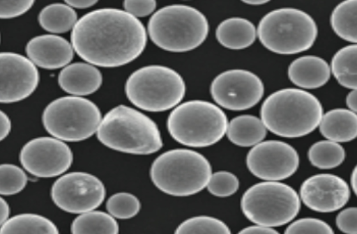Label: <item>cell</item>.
Here are the masks:
<instances>
[{
  "instance_id": "obj_1",
  "label": "cell",
  "mask_w": 357,
  "mask_h": 234,
  "mask_svg": "<svg viewBox=\"0 0 357 234\" xmlns=\"http://www.w3.org/2000/svg\"><path fill=\"white\" fill-rule=\"evenodd\" d=\"M70 38L80 58L105 68L134 61L144 51L147 40L142 23L117 8H100L85 14L77 20Z\"/></svg>"
},
{
  "instance_id": "obj_2",
  "label": "cell",
  "mask_w": 357,
  "mask_h": 234,
  "mask_svg": "<svg viewBox=\"0 0 357 234\" xmlns=\"http://www.w3.org/2000/svg\"><path fill=\"white\" fill-rule=\"evenodd\" d=\"M261 120L266 130L286 138L305 136L318 126L323 107L313 94L288 88L271 93L264 101Z\"/></svg>"
},
{
  "instance_id": "obj_3",
  "label": "cell",
  "mask_w": 357,
  "mask_h": 234,
  "mask_svg": "<svg viewBox=\"0 0 357 234\" xmlns=\"http://www.w3.org/2000/svg\"><path fill=\"white\" fill-rule=\"evenodd\" d=\"M96 132L103 145L126 153L149 155L162 146L155 122L144 114L125 105L109 111L101 119Z\"/></svg>"
},
{
  "instance_id": "obj_4",
  "label": "cell",
  "mask_w": 357,
  "mask_h": 234,
  "mask_svg": "<svg viewBox=\"0 0 357 234\" xmlns=\"http://www.w3.org/2000/svg\"><path fill=\"white\" fill-rule=\"evenodd\" d=\"M209 30L206 16L188 5L163 7L150 18L148 32L152 42L172 52H185L201 45Z\"/></svg>"
},
{
  "instance_id": "obj_5",
  "label": "cell",
  "mask_w": 357,
  "mask_h": 234,
  "mask_svg": "<svg viewBox=\"0 0 357 234\" xmlns=\"http://www.w3.org/2000/svg\"><path fill=\"white\" fill-rule=\"evenodd\" d=\"M208 159L192 150H168L153 162L150 175L153 184L172 196L195 194L206 187L211 176Z\"/></svg>"
},
{
  "instance_id": "obj_6",
  "label": "cell",
  "mask_w": 357,
  "mask_h": 234,
  "mask_svg": "<svg viewBox=\"0 0 357 234\" xmlns=\"http://www.w3.org/2000/svg\"><path fill=\"white\" fill-rule=\"evenodd\" d=\"M318 35L317 25L311 15L294 8L273 10L262 17L257 36L269 51L283 55L309 49Z\"/></svg>"
},
{
  "instance_id": "obj_7",
  "label": "cell",
  "mask_w": 357,
  "mask_h": 234,
  "mask_svg": "<svg viewBox=\"0 0 357 234\" xmlns=\"http://www.w3.org/2000/svg\"><path fill=\"white\" fill-rule=\"evenodd\" d=\"M228 120L217 105L190 100L177 106L167 119L169 134L178 143L195 148L218 142L226 134Z\"/></svg>"
},
{
  "instance_id": "obj_8",
  "label": "cell",
  "mask_w": 357,
  "mask_h": 234,
  "mask_svg": "<svg viewBox=\"0 0 357 234\" xmlns=\"http://www.w3.org/2000/svg\"><path fill=\"white\" fill-rule=\"evenodd\" d=\"M127 98L136 107L158 112L176 106L185 93L182 77L167 66L152 65L133 72L126 82Z\"/></svg>"
},
{
  "instance_id": "obj_9",
  "label": "cell",
  "mask_w": 357,
  "mask_h": 234,
  "mask_svg": "<svg viewBox=\"0 0 357 234\" xmlns=\"http://www.w3.org/2000/svg\"><path fill=\"white\" fill-rule=\"evenodd\" d=\"M241 207L251 221L275 227L290 222L298 213L301 202L298 195L290 186L266 180L246 190Z\"/></svg>"
},
{
  "instance_id": "obj_10",
  "label": "cell",
  "mask_w": 357,
  "mask_h": 234,
  "mask_svg": "<svg viewBox=\"0 0 357 234\" xmlns=\"http://www.w3.org/2000/svg\"><path fill=\"white\" fill-rule=\"evenodd\" d=\"M43 124L53 137L64 141L85 140L97 132L101 114L97 105L79 96H65L44 109Z\"/></svg>"
},
{
  "instance_id": "obj_11",
  "label": "cell",
  "mask_w": 357,
  "mask_h": 234,
  "mask_svg": "<svg viewBox=\"0 0 357 234\" xmlns=\"http://www.w3.org/2000/svg\"><path fill=\"white\" fill-rule=\"evenodd\" d=\"M51 196L63 211L82 214L96 209L102 203L105 189L102 181L93 175L71 172L54 182Z\"/></svg>"
},
{
  "instance_id": "obj_12",
  "label": "cell",
  "mask_w": 357,
  "mask_h": 234,
  "mask_svg": "<svg viewBox=\"0 0 357 234\" xmlns=\"http://www.w3.org/2000/svg\"><path fill=\"white\" fill-rule=\"evenodd\" d=\"M215 102L231 111H242L257 104L264 93L261 79L252 72L231 69L217 75L211 84Z\"/></svg>"
},
{
  "instance_id": "obj_13",
  "label": "cell",
  "mask_w": 357,
  "mask_h": 234,
  "mask_svg": "<svg viewBox=\"0 0 357 234\" xmlns=\"http://www.w3.org/2000/svg\"><path fill=\"white\" fill-rule=\"evenodd\" d=\"M246 164L256 177L278 181L292 176L299 165L296 150L289 143L267 140L255 145L246 157Z\"/></svg>"
},
{
  "instance_id": "obj_14",
  "label": "cell",
  "mask_w": 357,
  "mask_h": 234,
  "mask_svg": "<svg viewBox=\"0 0 357 234\" xmlns=\"http://www.w3.org/2000/svg\"><path fill=\"white\" fill-rule=\"evenodd\" d=\"M73 159L70 147L55 137L41 136L28 141L20 160L24 169L39 178H52L66 172Z\"/></svg>"
},
{
  "instance_id": "obj_15",
  "label": "cell",
  "mask_w": 357,
  "mask_h": 234,
  "mask_svg": "<svg viewBox=\"0 0 357 234\" xmlns=\"http://www.w3.org/2000/svg\"><path fill=\"white\" fill-rule=\"evenodd\" d=\"M37 67L26 56L0 52V103H13L30 96L38 86Z\"/></svg>"
},
{
  "instance_id": "obj_16",
  "label": "cell",
  "mask_w": 357,
  "mask_h": 234,
  "mask_svg": "<svg viewBox=\"0 0 357 234\" xmlns=\"http://www.w3.org/2000/svg\"><path fill=\"white\" fill-rule=\"evenodd\" d=\"M300 195L303 203L311 210L319 212H332L347 203L350 191L342 178L321 173L306 179L301 185Z\"/></svg>"
},
{
  "instance_id": "obj_17",
  "label": "cell",
  "mask_w": 357,
  "mask_h": 234,
  "mask_svg": "<svg viewBox=\"0 0 357 234\" xmlns=\"http://www.w3.org/2000/svg\"><path fill=\"white\" fill-rule=\"evenodd\" d=\"M26 53L36 66L54 70L70 63L74 49L65 38L54 34H45L31 38L26 45Z\"/></svg>"
},
{
  "instance_id": "obj_18",
  "label": "cell",
  "mask_w": 357,
  "mask_h": 234,
  "mask_svg": "<svg viewBox=\"0 0 357 234\" xmlns=\"http://www.w3.org/2000/svg\"><path fill=\"white\" fill-rule=\"evenodd\" d=\"M58 82L65 92L75 96H82L98 90L102 82V76L95 65L77 62L63 68L59 75Z\"/></svg>"
},
{
  "instance_id": "obj_19",
  "label": "cell",
  "mask_w": 357,
  "mask_h": 234,
  "mask_svg": "<svg viewBox=\"0 0 357 234\" xmlns=\"http://www.w3.org/2000/svg\"><path fill=\"white\" fill-rule=\"evenodd\" d=\"M288 77L298 87L314 89L325 85L330 79L328 63L321 57L306 55L294 59L289 65Z\"/></svg>"
},
{
  "instance_id": "obj_20",
  "label": "cell",
  "mask_w": 357,
  "mask_h": 234,
  "mask_svg": "<svg viewBox=\"0 0 357 234\" xmlns=\"http://www.w3.org/2000/svg\"><path fill=\"white\" fill-rule=\"evenodd\" d=\"M217 40L223 47L239 50L253 44L257 38V29L248 19L232 17L222 21L216 28Z\"/></svg>"
},
{
  "instance_id": "obj_21",
  "label": "cell",
  "mask_w": 357,
  "mask_h": 234,
  "mask_svg": "<svg viewBox=\"0 0 357 234\" xmlns=\"http://www.w3.org/2000/svg\"><path fill=\"white\" fill-rule=\"evenodd\" d=\"M319 131L328 140L348 142L357 134L356 113L347 109H331L322 115Z\"/></svg>"
},
{
  "instance_id": "obj_22",
  "label": "cell",
  "mask_w": 357,
  "mask_h": 234,
  "mask_svg": "<svg viewBox=\"0 0 357 234\" xmlns=\"http://www.w3.org/2000/svg\"><path fill=\"white\" fill-rule=\"evenodd\" d=\"M226 134L234 144L250 147L263 141L266 135V128L261 118L245 114L238 116L228 123Z\"/></svg>"
},
{
  "instance_id": "obj_23",
  "label": "cell",
  "mask_w": 357,
  "mask_h": 234,
  "mask_svg": "<svg viewBox=\"0 0 357 234\" xmlns=\"http://www.w3.org/2000/svg\"><path fill=\"white\" fill-rule=\"evenodd\" d=\"M77 21L75 10L68 4L54 3L44 7L38 15L40 26L52 33H66L74 27Z\"/></svg>"
},
{
  "instance_id": "obj_24",
  "label": "cell",
  "mask_w": 357,
  "mask_h": 234,
  "mask_svg": "<svg viewBox=\"0 0 357 234\" xmlns=\"http://www.w3.org/2000/svg\"><path fill=\"white\" fill-rule=\"evenodd\" d=\"M357 45L351 44L340 49L333 56L331 72L342 86L356 89Z\"/></svg>"
},
{
  "instance_id": "obj_25",
  "label": "cell",
  "mask_w": 357,
  "mask_h": 234,
  "mask_svg": "<svg viewBox=\"0 0 357 234\" xmlns=\"http://www.w3.org/2000/svg\"><path fill=\"white\" fill-rule=\"evenodd\" d=\"M356 15V0H346L335 7L330 17L335 34L353 44L357 41Z\"/></svg>"
},
{
  "instance_id": "obj_26",
  "label": "cell",
  "mask_w": 357,
  "mask_h": 234,
  "mask_svg": "<svg viewBox=\"0 0 357 234\" xmlns=\"http://www.w3.org/2000/svg\"><path fill=\"white\" fill-rule=\"evenodd\" d=\"M55 224L41 215L24 213L8 219L0 227V233H58Z\"/></svg>"
},
{
  "instance_id": "obj_27",
  "label": "cell",
  "mask_w": 357,
  "mask_h": 234,
  "mask_svg": "<svg viewBox=\"0 0 357 234\" xmlns=\"http://www.w3.org/2000/svg\"><path fill=\"white\" fill-rule=\"evenodd\" d=\"M73 233H118L119 225L109 214L102 211L82 213L72 223Z\"/></svg>"
},
{
  "instance_id": "obj_28",
  "label": "cell",
  "mask_w": 357,
  "mask_h": 234,
  "mask_svg": "<svg viewBox=\"0 0 357 234\" xmlns=\"http://www.w3.org/2000/svg\"><path fill=\"white\" fill-rule=\"evenodd\" d=\"M344 148L335 141L322 140L312 144L307 156L310 163L321 169H331L340 165L345 159Z\"/></svg>"
},
{
  "instance_id": "obj_29",
  "label": "cell",
  "mask_w": 357,
  "mask_h": 234,
  "mask_svg": "<svg viewBox=\"0 0 357 234\" xmlns=\"http://www.w3.org/2000/svg\"><path fill=\"white\" fill-rule=\"evenodd\" d=\"M176 233H230L229 228L222 221L214 217L199 216L182 222Z\"/></svg>"
},
{
  "instance_id": "obj_30",
  "label": "cell",
  "mask_w": 357,
  "mask_h": 234,
  "mask_svg": "<svg viewBox=\"0 0 357 234\" xmlns=\"http://www.w3.org/2000/svg\"><path fill=\"white\" fill-rule=\"evenodd\" d=\"M140 202L132 194L120 192L109 197L106 208L113 217L126 219L135 216L140 210Z\"/></svg>"
},
{
  "instance_id": "obj_31",
  "label": "cell",
  "mask_w": 357,
  "mask_h": 234,
  "mask_svg": "<svg viewBox=\"0 0 357 234\" xmlns=\"http://www.w3.org/2000/svg\"><path fill=\"white\" fill-rule=\"evenodd\" d=\"M27 183L25 172L11 164H0V194L13 195L20 192Z\"/></svg>"
},
{
  "instance_id": "obj_32",
  "label": "cell",
  "mask_w": 357,
  "mask_h": 234,
  "mask_svg": "<svg viewBox=\"0 0 357 234\" xmlns=\"http://www.w3.org/2000/svg\"><path fill=\"white\" fill-rule=\"evenodd\" d=\"M206 187L211 194L218 197H227L238 190L239 181L232 173L218 171L211 174Z\"/></svg>"
},
{
  "instance_id": "obj_33",
  "label": "cell",
  "mask_w": 357,
  "mask_h": 234,
  "mask_svg": "<svg viewBox=\"0 0 357 234\" xmlns=\"http://www.w3.org/2000/svg\"><path fill=\"white\" fill-rule=\"evenodd\" d=\"M285 233H333L331 227L325 221L315 218L298 219L286 228Z\"/></svg>"
},
{
  "instance_id": "obj_34",
  "label": "cell",
  "mask_w": 357,
  "mask_h": 234,
  "mask_svg": "<svg viewBox=\"0 0 357 234\" xmlns=\"http://www.w3.org/2000/svg\"><path fill=\"white\" fill-rule=\"evenodd\" d=\"M33 1H0V19L19 17L29 11Z\"/></svg>"
},
{
  "instance_id": "obj_35",
  "label": "cell",
  "mask_w": 357,
  "mask_h": 234,
  "mask_svg": "<svg viewBox=\"0 0 357 234\" xmlns=\"http://www.w3.org/2000/svg\"><path fill=\"white\" fill-rule=\"evenodd\" d=\"M357 209L356 207L346 208L336 217V225L339 230L348 234L357 233Z\"/></svg>"
},
{
  "instance_id": "obj_36",
  "label": "cell",
  "mask_w": 357,
  "mask_h": 234,
  "mask_svg": "<svg viewBox=\"0 0 357 234\" xmlns=\"http://www.w3.org/2000/svg\"><path fill=\"white\" fill-rule=\"evenodd\" d=\"M125 11L133 17H142L152 13L156 7V2L153 0L147 1H125L123 2Z\"/></svg>"
},
{
  "instance_id": "obj_37",
  "label": "cell",
  "mask_w": 357,
  "mask_h": 234,
  "mask_svg": "<svg viewBox=\"0 0 357 234\" xmlns=\"http://www.w3.org/2000/svg\"><path fill=\"white\" fill-rule=\"evenodd\" d=\"M241 233H259V234H273L278 233V232L273 229L272 227L266 226L264 225L257 224L243 228L239 231Z\"/></svg>"
},
{
  "instance_id": "obj_38",
  "label": "cell",
  "mask_w": 357,
  "mask_h": 234,
  "mask_svg": "<svg viewBox=\"0 0 357 234\" xmlns=\"http://www.w3.org/2000/svg\"><path fill=\"white\" fill-rule=\"evenodd\" d=\"M11 130V121L3 111L0 110V141L9 134Z\"/></svg>"
},
{
  "instance_id": "obj_39",
  "label": "cell",
  "mask_w": 357,
  "mask_h": 234,
  "mask_svg": "<svg viewBox=\"0 0 357 234\" xmlns=\"http://www.w3.org/2000/svg\"><path fill=\"white\" fill-rule=\"evenodd\" d=\"M65 3L73 9H84L94 6L97 1L94 0H69Z\"/></svg>"
},
{
  "instance_id": "obj_40",
  "label": "cell",
  "mask_w": 357,
  "mask_h": 234,
  "mask_svg": "<svg viewBox=\"0 0 357 234\" xmlns=\"http://www.w3.org/2000/svg\"><path fill=\"white\" fill-rule=\"evenodd\" d=\"M10 208L8 203L0 196V227L8 219Z\"/></svg>"
},
{
  "instance_id": "obj_41",
  "label": "cell",
  "mask_w": 357,
  "mask_h": 234,
  "mask_svg": "<svg viewBox=\"0 0 357 234\" xmlns=\"http://www.w3.org/2000/svg\"><path fill=\"white\" fill-rule=\"evenodd\" d=\"M356 95V89H353L348 93L346 98V103L349 109L356 113L357 110Z\"/></svg>"
},
{
  "instance_id": "obj_42",
  "label": "cell",
  "mask_w": 357,
  "mask_h": 234,
  "mask_svg": "<svg viewBox=\"0 0 357 234\" xmlns=\"http://www.w3.org/2000/svg\"><path fill=\"white\" fill-rule=\"evenodd\" d=\"M351 185L354 192H356V169L354 168L351 175Z\"/></svg>"
},
{
  "instance_id": "obj_43",
  "label": "cell",
  "mask_w": 357,
  "mask_h": 234,
  "mask_svg": "<svg viewBox=\"0 0 357 234\" xmlns=\"http://www.w3.org/2000/svg\"><path fill=\"white\" fill-rule=\"evenodd\" d=\"M243 2L248 5L252 6H260L264 5L268 2V1L265 0H248V1H243Z\"/></svg>"
},
{
  "instance_id": "obj_44",
  "label": "cell",
  "mask_w": 357,
  "mask_h": 234,
  "mask_svg": "<svg viewBox=\"0 0 357 234\" xmlns=\"http://www.w3.org/2000/svg\"><path fill=\"white\" fill-rule=\"evenodd\" d=\"M0 40H1V37H0Z\"/></svg>"
}]
</instances>
